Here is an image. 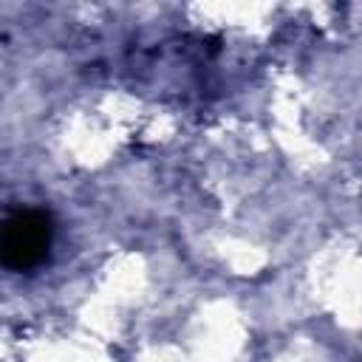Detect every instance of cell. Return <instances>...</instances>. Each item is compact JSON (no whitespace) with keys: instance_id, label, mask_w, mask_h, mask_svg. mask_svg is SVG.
I'll list each match as a JSON object with an SVG mask.
<instances>
[{"instance_id":"6da1fadb","label":"cell","mask_w":362,"mask_h":362,"mask_svg":"<svg viewBox=\"0 0 362 362\" xmlns=\"http://www.w3.org/2000/svg\"><path fill=\"white\" fill-rule=\"evenodd\" d=\"M54 243L51 218L40 209H17L6 218L0 252L11 272H31L45 263Z\"/></svg>"}]
</instances>
